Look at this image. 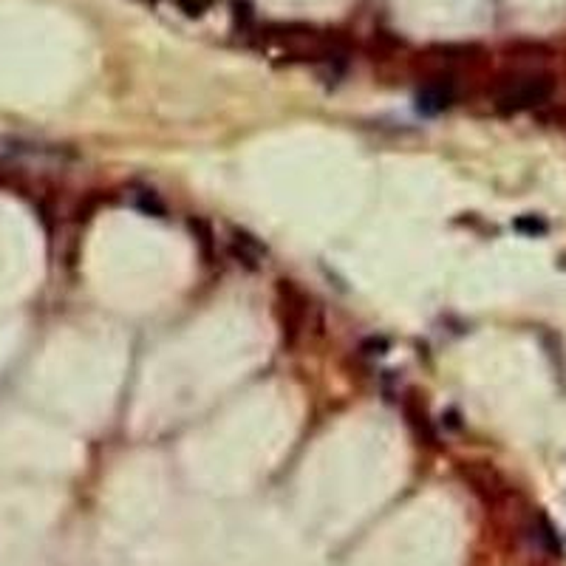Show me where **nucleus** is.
<instances>
[{"mask_svg":"<svg viewBox=\"0 0 566 566\" xmlns=\"http://www.w3.org/2000/svg\"><path fill=\"white\" fill-rule=\"evenodd\" d=\"M555 94V80L553 74H519L502 85L499 97H495V106H499L504 114H516V111H529L538 108L544 102H550V97Z\"/></svg>","mask_w":566,"mask_h":566,"instance_id":"1","label":"nucleus"},{"mask_svg":"<svg viewBox=\"0 0 566 566\" xmlns=\"http://www.w3.org/2000/svg\"><path fill=\"white\" fill-rule=\"evenodd\" d=\"M453 99H456V89H453L451 80H431L419 91L417 108L427 116H434V114H442L444 108H451Z\"/></svg>","mask_w":566,"mask_h":566,"instance_id":"2","label":"nucleus"}]
</instances>
